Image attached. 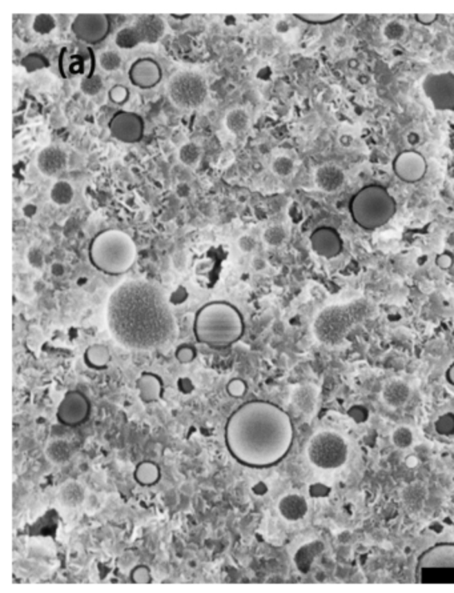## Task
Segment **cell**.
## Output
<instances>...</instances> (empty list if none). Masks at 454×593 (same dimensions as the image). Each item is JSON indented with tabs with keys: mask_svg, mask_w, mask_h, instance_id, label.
Returning a JSON list of instances; mask_svg holds the SVG:
<instances>
[{
	"mask_svg": "<svg viewBox=\"0 0 454 593\" xmlns=\"http://www.w3.org/2000/svg\"><path fill=\"white\" fill-rule=\"evenodd\" d=\"M107 326L115 342L127 349L150 351L173 342L177 326L161 288L147 280H127L107 304Z\"/></svg>",
	"mask_w": 454,
	"mask_h": 593,
	"instance_id": "cell-1",
	"label": "cell"
},
{
	"mask_svg": "<svg viewBox=\"0 0 454 593\" xmlns=\"http://www.w3.org/2000/svg\"><path fill=\"white\" fill-rule=\"evenodd\" d=\"M295 439L290 416L266 400H249L228 418L224 440L228 452L248 468H270L289 454Z\"/></svg>",
	"mask_w": 454,
	"mask_h": 593,
	"instance_id": "cell-2",
	"label": "cell"
},
{
	"mask_svg": "<svg viewBox=\"0 0 454 593\" xmlns=\"http://www.w3.org/2000/svg\"><path fill=\"white\" fill-rule=\"evenodd\" d=\"M193 333L200 344L226 349L241 340L246 322L237 307L223 300L209 302L196 312Z\"/></svg>",
	"mask_w": 454,
	"mask_h": 593,
	"instance_id": "cell-3",
	"label": "cell"
},
{
	"mask_svg": "<svg viewBox=\"0 0 454 593\" xmlns=\"http://www.w3.org/2000/svg\"><path fill=\"white\" fill-rule=\"evenodd\" d=\"M88 257L101 273L120 276L135 264L136 246L132 237L123 231H101L90 243Z\"/></svg>",
	"mask_w": 454,
	"mask_h": 593,
	"instance_id": "cell-4",
	"label": "cell"
},
{
	"mask_svg": "<svg viewBox=\"0 0 454 593\" xmlns=\"http://www.w3.org/2000/svg\"><path fill=\"white\" fill-rule=\"evenodd\" d=\"M397 204L389 191L379 184H369L356 192L349 203L353 222L362 230L373 231L389 223Z\"/></svg>",
	"mask_w": 454,
	"mask_h": 593,
	"instance_id": "cell-5",
	"label": "cell"
},
{
	"mask_svg": "<svg viewBox=\"0 0 454 593\" xmlns=\"http://www.w3.org/2000/svg\"><path fill=\"white\" fill-rule=\"evenodd\" d=\"M366 315L368 307L357 303L326 308L316 318L313 333L322 344L330 347L341 344L353 327L364 320Z\"/></svg>",
	"mask_w": 454,
	"mask_h": 593,
	"instance_id": "cell-6",
	"label": "cell"
},
{
	"mask_svg": "<svg viewBox=\"0 0 454 593\" xmlns=\"http://www.w3.org/2000/svg\"><path fill=\"white\" fill-rule=\"evenodd\" d=\"M349 455V447L345 439L333 431H320L312 436L308 444L309 461L320 469L341 468Z\"/></svg>",
	"mask_w": 454,
	"mask_h": 593,
	"instance_id": "cell-7",
	"label": "cell"
},
{
	"mask_svg": "<svg viewBox=\"0 0 454 593\" xmlns=\"http://www.w3.org/2000/svg\"><path fill=\"white\" fill-rule=\"evenodd\" d=\"M168 95L175 106L184 110H195L206 103L208 84L200 74L183 71L170 79Z\"/></svg>",
	"mask_w": 454,
	"mask_h": 593,
	"instance_id": "cell-8",
	"label": "cell"
},
{
	"mask_svg": "<svg viewBox=\"0 0 454 593\" xmlns=\"http://www.w3.org/2000/svg\"><path fill=\"white\" fill-rule=\"evenodd\" d=\"M164 34L166 23L159 15H139L131 26L121 28L116 34L115 44L121 50H132L143 43L156 44Z\"/></svg>",
	"mask_w": 454,
	"mask_h": 593,
	"instance_id": "cell-9",
	"label": "cell"
},
{
	"mask_svg": "<svg viewBox=\"0 0 454 593\" xmlns=\"http://www.w3.org/2000/svg\"><path fill=\"white\" fill-rule=\"evenodd\" d=\"M111 20L104 14H79L71 23V31L76 39L87 44H99L108 38Z\"/></svg>",
	"mask_w": 454,
	"mask_h": 593,
	"instance_id": "cell-10",
	"label": "cell"
},
{
	"mask_svg": "<svg viewBox=\"0 0 454 593\" xmlns=\"http://www.w3.org/2000/svg\"><path fill=\"white\" fill-rule=\"evenodd\" d=\"M422 90L438 111H454V74H429L422 81Z\"/></svg>",
	"mask_w": 454,
	"mask_h": 593,
	"instance_id": "cell-11",
	"label": "cell"
},
{
	"mask_svg": "<svg viewBox=\"0 0 454 593\" xmlns=\"http://www.w3.org/2000/svg\"><path fill=\"white\" fill-rule=\"evenodd\" d=\"M91 402L80 391H68L59 404L57 411V421L70 428H75L90 419Z\"/></svg>",
	"mask_w": 454,
	"mask_h": 593,
	"instance_id": "cell-12",
	"label": "cell"
},
{
	"mask_svg": "<svg viewBox=\"0 0 454 593\" xmlns=\"http://www.w3.org/2000/svg\"><path fill=\"white\" fill-rule=\"evenodd\" d=\"M108 130L116 140L135 144L144 137V120L131 111H117L108 121Z\"/></svg>",
	"mask_w": 454,
	"mask_h": 593,
	"instance_id": "cell-13",
	"label": "cell"
},
{
	"mask_svg": "<svg viewBox=\"0 0 454 593\" xmlns=\"http://www.w3.org/2000/svg\"><path fill=\"white\" fill-rule=\"evenodd\" d=\"M393 171L399 180L405 183H417L425 176L428 164L421 153L408 150L396 156L393 160Z\"/></svg>",
	"mask_w": 454,
	"mask_h": 593,
	"instance_id": "cell-14",
	"label": "cell"
},
{
	"mask_svg": "<svg viewBox=\"0 0 454 593\" xmlns=\"http://www.w3.org/2000/svg\"><path fill=\"white\" fill-rule=\"evenodd\" d=\"M128 79L137 88L151 90L161 81L163 68L155 59H137L128 70Z\"/></svg>",
	"mask_w": 454,
	"mask_h": 593,
	"instance_id": "cell-15",
	"label": "cell"
},
{
	"mask_svg": "<svg viewBox=\"0 0 454 593\" xmlns=\"http://www.w3.org/2000/svg\"><path fill=\"white\" fill-rule=\"evenodd\" d=\"M310 247L319 256L325 259L337 257L344 249V242L339 231L332 227H319L310 233Z\"/></svg>",
	"mask_w": 454,
	"mask_h": 593,
	"instance_id": "cell-16",
	"label": "cell"
},
{
	"mask_svg": "<svg viewBox=\"0 0 454 593\" xmlns=\"http://www.w3.org/2000/svg\"><path fill=\"white\" fill-rule=\"evenodd\" d=\"M429 568H454V543H437L417 558V574Z\"/></svg>",
	"mask_w": 454,
	"mask_h": 593,
	"instance_id": "cell-17",
	"label": "cell"
},
{
	"mask_svg": "<svg viewBox=\"0 0 454 593\" xmlns=\"http://www.w3.org/2000/svg\"><path fill=\"white\" fill-rule=\"evenodd\" d=\"M136 389L141 402L151 404L159 402L163 396L164 383L159 375L153 372H143L136 379Z\"/></svg>",
	"mask_w": 454,
	"mask_h": 593,
	"instance_id": "cell-18",
	"label": "cell"
},
{
	"mask_svg": "<svg viewBox=\"0 0 454 593\" xmlns=\"http://www.w3.org/2000/svg\"><path fill=\"white\" fill-rule=\"evenodd\" d=\"M38 168L46 176H57L67 167V155L57 147H47L38 155Z\"/></svg>",
	"mask_w": 454,
	"mask_h": 593,
	"instance_id": "cell-19",
	"label": "cell"
},
{
	"mask_svg": "<svg viewBox=\"0 0 454 593\" xmlns=\"http://www.w3.org/2000/svg\"><path fill=\"white\" fill-rule=\"evenodd\" d=\"M279 512L288 521H299L308 514V501L306 498L297 495L289 494L279 501Z\"/></svg>",
	"mask_w": 454,
	"mask_h": 593,
	"instance_id": "cell-20",
	"label": "cell"
},
{
	"mask_svg": "<svg viewBox=\"0 0 454 593\" xmlns=\"http://www.w3.org/2000/svg\"><path fill=\"white\" fill-rule=\"evenodd\" d=\"M409 385L401 380H392L382 389V400L391 408L404 407L411 398Z\"/></svg>",
	"mask_w": 454,
	"mask_h": 593,
	"instance_id": "cell-21",
	"label": "cell"
},
{
	"mask_svg": "<svg viewBox=\"0 0 454 593\" xmlns=\"http://www.w3.org/2000/svg\"><path fill=\"white\" fill-rule=\"evenodd\" d=\"M315 180L322 191L335 192L344 184L345 175L336 166H322L316 171Z\"/></svg>",
	"mask_w": 454,
	"mask_h": 593,
	"instance_id": "cell-22",
	"label": "cell"
},
{
	"mask_svg": "<svg viewBox=\"0 0 454 593\" xmlns=\"http://www.w3.org/2000/svg\"><path fill=\"white\" fill-rule=\"evenodd\" d=\"M83 358L87 367L96 371H101L110 365L112 355L107 345L92 344L86 349Z\"/></svg>",
	"mask_w": 454,
	"mask_h": 593,
	"instance_id": "cell-23",
	"label": "cell"
},
{
	"mask_svg": "<svg viewBox=\"0 0 454 593\" xmlns=\"http://www.w3.org/2000/svg\"><path fill=\"white\" fill-rule=\"evenodd\" d=\"M324 550V545L320 541H312L303 545L297 550L295 555V564L302 574H308L312 568L315 558L320 555Z\"/></svg>",
	"mask_w": 454,
	"mask_h": 593,
	"instance_id": "cell-24",
	"label": "cell"
},
{
	"mask_svg": "<svg viewBox=\"0 0 454 593\" xmlns=\"http://www.w3.org/2000/svg\"><path fill=\"white\" fill-rule=\"evenodd\" d=\"M317 402V391L312 385H300L292 393V402L297 409L309 415L315 411Z\"/></svg>",
	"mask_w": 454,
	"mask_h": 593,
	"instance_id": "cell-25",
	"label": "cell"
},
{
	"mask_svg": "<svg viewBox=\"0 0 454 593\" xmlns=\"http://www.w3.org/2000/svg\"><path fill=\"white\" fill-rule=\"evenodd\" d=\"M133 478L137 484L143 487H152L159 483V480L161 478V471L156 463L146 460L137 464L133 472Z\"/></svg>",
	"mask_w": 454,
	"mask_h": 593,
	"instance_id": "cell-26",
	"label": "cell"
},
{
	"mask_svg": "<svg viewBox=\"0 0 454 593\" xmlns=\"http://www.w3.org/2000/svg\"><path fill=\"white\" fill-rule=\"evenodd\" d=\"M59 498H60V503L63 505L74 508L84 501L86 491L79 483L68 481L61 487V489L59 492Z\"/></svg>",
	"mask_w": 454,
	"mask_h": 593,
	"instance_id": "cell-27",
	"label": "cell"
},
{
	"mask_svg": "<svg viewBox=\"0 0 454 593\" xmlns=\"http://www.w3.org/2000/svg\"><path fill=\"white\" fill-rule=\"evenodd\" d=\"M46 455L54 464H64L72 456V448L68 441L55 439L50 441L46 448Z\"/></svg>",
	"mask_w": 454,
	"mask_h": 593,
	"instance_id": "cell-28",
	"label": "cell"
},
{
	"mask_svg": "<svg viewBox=\"0 0 454 593\" xmlns=\"http://www.w3.org/2000/svg\"><path fill=\"white\" fill-rule=\"evenodd\" d=\"M226 127L230 134L241 135L249 127V115L246 110L235 108L226 116Z\"/></svg>",
	"mask_w": 454,
	"mask_h": 593,
	"instance_id": "cell-29",
	"label": "cell"
},
{
	"mask_svg": "<svg viewBox=\"0 0 454 593\" xmlns=\"http://www.w3.org/2000/svg\"><path fill=\"white\" fill-rule=\"evenodd\" d=\"M74 193H75L74 188L68 182L60 180L52 186L50 196H51V200L57 206H67L72 202Z\"/></svg>",
	"mask_w": 454,
	"mask_h": 593,
	"instance_id": "cell-30",
	"label": "cell"
},
{
	"mask_svg": "<svg viewBox=\"0 0 454 593\" xmlns=\"http://www.w3.org/2000/svg\"><path fill=\"white\" fill-rule=\"evenodd\" d=\"M179 159H180V162L183 164H186L188 167L196 166L197 162L200 160V148H199V146L195 144V143H186L179 150Z\"/></svg>",
	"mask_w": 454,
	"mask_h": 593,
	"instance_id": "cell-31",
	"label": "cell"
},
{
	"mask_svg": "<svg viewBox=\"0 0 454 593\" xmlns=\"http://www.w3.org/2000/svg\"><path fill=\"white\" fill-rule=\"evenodd\" d=\"M57 28V21L50 14H39L32 21V30L40 35H48Z\"/></svg>",
	"mask_w": 454,
	"mask_h": 593,
	"instance_id": "cell-32",
	"label": "cell"
},
{
	"mask_svg": "<svg viewBox=\"0 0 454 593\" xmlns=\"http://www.w3.org/2000/svg\"><path fill=\"white\" fill-rule=\"evenodd\" d=\"M344 15L336 14H296L295 18L308 24H330L341 19Z\"/></svg>",
	"mask_w": 454,
	"mask_h": 593,
	"instance_id": "cell-33",
	"label": "cell"
},
{
	"mask_svg": "<svg viewBox=\"0 0 454 593\" xmlns=\"http://www.w3.org/2000/svg\"><path fill=\"white\" fill-rule=\"evenodd\" d=\"M265 243L270 247L282 246L286 239V231L282 226H272L264 231L263 235Z\"/></svg>",
	"mask_w": 454,
	"mask_h": 593,
	"instance_id": "cell-34",
	"label": "cell"
},
{
	"mask_svg": "<svg viewBox=\"0 0 454 593\" xmlns=\"http://www.w3.org/2000/svg\"><path fill=\"white\" fill-rule=\"evenodd\" d=\"M392 441L399 449H406L413 444V432L408 427H398L392 434Z\"/></svg>",
	"mask_w": 454,
	"mask_h": 593,
	"instance_id": "cell-35",
	"label": "cell"
},
{
	"mask_svg": "<svg viewBox=\"0 0 454 593\" xmlns=\"http://www.w3.org/2000/svg\"><path fill=\"white\" fill-rule=\"evenodd\" d=\"M121 57L116 51H106L99 57V64L104 71L114 72L121 67Z\"/></svg>",
	"mask_w": 454,
	"mask_h": 593,
	"instance_id": "cell-36",
	"label": "cell"
},
{
	"mask_svg": "<svg viewBox=\"0 0 454 593\" xmlns=\"http://www.w3.org/2000/svg\"><path fill=\"white\" fill-rule=\"evenodd\" d=\"M435 432L441 436H453L454 435V414L446 412L441 415L435 422Z\"/></svg>",
	"mask_w": 454,
	"mask_h": 593,
	"instance_id": "cell-37",
	"label": "cell"
},
{
	"mask_svg": "<svg viewBox=\"0 0 454 593\" xmlns=\"http://www.w3.org/2000/svg\"><path fill=\"white\" fill-rule=\"evenodd\" d=\"M103 88V79L100 75L86 77L80 81V90L84 95L95 96Z\"/></svg>",
	"mask_w": 454,
	"mask_h": 593,
	"instance_id": "cell-38",
	"label": "cell"
},
{
	"mask_svg": "<svg viewBox=\"0 0 454 593\" xmlns=\"http://www.w3.org/2000/svg\"><path fill=\"white\" fill-rule=\"evenodd\" d=\"M295 170V163L290 157L288 156H279L273 160L272 163V171L276 173L277 176H289Z\"/></svg>",
	"mask_w": 454,
	"mask_h": 593,
	"instance_id": "cell-39",
	"label": "cell"
},
{
	"mask_svg": "<svg viewBox=\"0 0 454 593\" xmlns=\"http://www.w3.org/2000/svg\"><path fill=\"white\" fill-rule=\"evenodd\" d=\"M21 66L28 71V72H35L40 68L48 67V60L46 57L40 55V54H30L26 58L21 60Z\"/></svg>",
	"mask_w": 454,
	"mask_h": 593,
	"instance_id": "cell-40",
	"label": "cell"
},
{
	"mask_svg": "<svg viewBox=\"0 0 454 593\" xmlns=\"http://www.w3.org/2000/svg\"><path fill=\"white\" fill-rule=\"evenodd\" d=\"M405 31H406V28H405V26H404L401 21H398V20H392V21H389V23L385 26V28H384V35H385V38L388 39V40L396 41V40H399V39L404 38Z\"/></svg>",
	"mask_w": 454,
	"mask_h": 593,
	"instance_id": "cell-41",
	"label": "cell"
},
{
	"mask_svg": "<svg viewBox=\"0 0 454 593\" xmlns=\"http://www.w3.org/2000/svg\"><path fill=\"white\" fill-rule=\"evenodd\" d=\"M175 356H176V360H177L179 363L190 364L196 359V356H197V351H196V348H195L193 345L181 344L179 345V347L176 348Z\"/></svg>",
	"mask_w": 454,
	"mask_h": 593,
	"instance_id": "cell-42",
	"label": "cell"
},
{
	"mask_svg": "<svg viewBox=\"0 0 454 593\" xmlns=\"http://www.w3.org/2000/svg\"><path fill=\"white\" fill-rule=\"evenodd\" d=\"M246 391H248V384L246 383V380H243L240 378L232 379L227 384V393L230 398L240 399V398L246 396Z\"/></svg>",
	"mask_w": 454,
	"mask_h": 593,
	"instance_id": "cell-43",
	"label": "cell"
},
{
	"mask_svg": "<svg viewBox=\"0 0 454 593\" xmlns=\"http://www.w3.org/2000/svg\"><path fill=\"white\" fill-rule=\"evenodd\" d=\"M346 415H348V418L351 420H353L355 422H357V424L366 422L368 419H369V411L362 404H355L352 407H349L348 411H346Z\"/></svg>",
	"mask_w": 454,
	"mask_h": 593,
	"instance_id": "cell-44",
	"label": "cell"
},
{
	"mask_svg": "<svg viewBox=\"0 0 454 593\" xmlns=\"http://www.w3.org/2000/svg\"><path fill=\"white\" fill-rule=\"evenodd\" d=\"M133 583H150L152 580L151 571L146 565L136 567L131 574Z\"/></svg>",
	"mask_w": 454,
	"mask_h": 593,
	"instance_id": "cell-45",
	"label": "cell"
},
{
	"mask_svg": "<svg viewBox=\"0 0 454 593\" xmlns=\"http://www.w3.org/2000/svg\"><path fill=\"white\" fill-rule=\"evenodd\" d=\"M329 494H330V488L325 484H322V483H316V484H312L309 487V495L312 498H326V496H329Z\"/></svg>",
	"mask_w": 454,
	"mask_h": 593,
	"instance_id": "cell-46",
	"label": "cell"
},
{
	"mask_svg": "<svg viewBox=\"0 0 454 593\" xmlns=\"http://www.w3.org/2000/svg\"><path fill=\"white\" fill-rule=\"evenodd\" d=\"M435 264L441 269H449L453 266V256L449 252H442L435 257Z\"/></svg>",
	"mask_w": 454,
	"mask_h": 593,
	"instance_id": "cell-47",
	"label": "cell"
},
{
	"mask_svg": "<svg viewBox=\"0 0 454 593\" xmlns=\"http://www.w3.org/2000/svg\"><path fill=\"white\" fill-rule=\"evenodd\" d=\"M28 262L32 267L40 268L43 266V253L39 249H31L28 252Z\"/></svg>",
	"mask_w": 454,
	"mask_h": 593,
	"instance_id": "cell-48",
	"label": "cell"
},
{
	"mask_svg": "<svg viewBox=\"0 0 454 593\" xmlns=\"http://www.w3.org/2000/svg\"><path fill=\"white\" fill-rule=\"evenodd\" d=\"M177 387H179L180 392H181V393H184V395H188V393H190V392L195 389V385H193L192 380L188 379V378H181V379H179Z\"/></svg>",
	"mask_w": 454,
	"mask_h": 593,
	"instance_id": "cell-49",
	"label": "cell"
},
{
	"mask_svg": "<svg viewBox=\"0 0 454 593\" xmlns=\"http://www.w3.org/2000/svg\"><path fill=\"white\" fill-rule=\"evenodd\" d=\"M255 246H256V243L250 236H243L239 240V247L243 252H250L252 249H255Z\"/></svg>",
	"mask_w": 454,
	"mask_h": 593,
	"instance_id": "cell-50",
	"label": "cell"
},
{
	"mask_svg": "<svg viewBox=\"0 0 454 593\" xmlns=\"http://www.w3.org/2000/svg\"><path fill=\"white\" fill-rule=\"evenodd\" d=\"M438 18L437 14H417L416 20L418 23L424 24V26H429L432 23H435Z\"/></svg>",
	"mask_w": 454,
	"mask_h": 593,
	"instance_id": "cell-51",
	"label": "cell"
},
{
	"mask_svg": "<svg viewBox=\"0 0 454 593\" xmlns=\"http://www.w3.org/2000/svg\"><path fill=\"white\" fill-rule=\"evenodd\" d=\"M252 491H253V494H255V495L263 496V495H265V494L268 492V487H266V484H264L263 481H259L257 484H255V485H253Z\"/></svg>",
	"mask_w": 454,
	"mask_h": 593,
	"instance_id": "cell-52",
	"label": "cell"
},
{
	"mask_svg": "<svg viewBox=\"0 0 454 593\" xmlns=\"http://www.w3.org/2000/svg\"><path fill=\"white\" fill-rule=\"evenodd\" d=\"M346 44H348V39H346V37H344V35H337V37H335V39H333V46L337 50L345 48Z\"/></svg>",
	"mask_w": 454,
	"mask_h": 593,
	"instance_id": "cell-53",
	"label": "cell"
},
{
	"mask_svg": "<svg viewBox=\"0 0 454 593\" xmlns=\"http://www.w3.org/2000/svg\"><path fill=\"white\" fill-rule=\"evenodd\" d=\"M446 380L454 385V363L451 364V367L446 371Z\"/></svg>",
	"mask_w": 454,
	"mask_h": 593,
	"instance_id": "cell-54",
	"label": "cell"
},
{
	"mask_svg": "<svg viewBox=\"0 0 454 593\" xmlns=\"http://www.w3.org/2000/svg\"><path fill=\"white\" fill-rule=\"evenodd\" d=\"M445 59H446V61H448L451 66H454V47L453 48H451V50L445 54Z\"/></svg>",
	"mask_w": 454,
	"mask_h": 593,
	"instance_id": "cell-55",
	"label": "cell"
},
{
	"mask_svg": "<svg viewBox=\"0 0 454 593\" xmlns=\"http://www.w3.org/2000/svg\"><path fill=\"white\" fill-rule=\"evenodd\" d=\"M408 142L411 144H417L420 142V136L416 133H411V134L408 135Z\"/></svg>",
	"mask_w": 454,
	"mask_h": 593,
	"instance_id": "cell-56",
	"label": "cell"
},
{
	"mask_svg": "<svg viewBox=\"0 0 454 593\" xmlns=\"http://www.w3.org/2000/svg\"><path fill=\"white\" fill-rule=\"evenodd\" d=\"M426 260H428V257H426L425 255H422V256H420V257L417 259V264H418V266H424Z\"/></svg>",
	"mask_w": 454,
	"mask_h": 593,
	"instance_id": "cell-57",
	"label": "cell"
},
{
	"mask_svg": "<svg viewBox=\"0 0 454 593\" xmlns=\"http://www.w3.org/2000/svg\"><path fill=\"white\" fill-rule=\"evenodd\" d=\"M453 483H454V476H453Z\"/></svg>",
	"mask_w": 454,
	"mask_h": 593,
	"instance_id": "cell-58",
	"label": "cell"
}]
</instances>
